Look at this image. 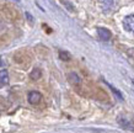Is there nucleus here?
<instances>
[{"label":"nucleus","instance_id":"f257e3e1","mask_svg":"<svg viewBox=\"0 0 134 133\" xmlns=\"http://www.w3.org/2000/svg\"><path fill=\"white\" fill-rule=\"evenodd\" d=\"M0 14L3 15L5 20L10 21V22H16V21L20 20V14L12 5L9 4L1 5L0 6Z\"/></svg>","mask_w":134,"mask_h":133},{"label":"nucleus","instance_id":"f03ea898","mask_svg":"<svg viewBox=\"0 0 134 133\" xmlns=\"http://www.w3.org/2000/svg\"><path fill=\"white\" fill-rule=\"evenodd\" d=\"M14 61L16 62L19 65H22V67H27L30 62H31V56H30V53L27 51H19L14 54Z\"/></svg>","mask_w":134,"mask_h":133},{"label":"nucleus","instance_id":"7ed1b4c3","mask_svg":"<svg viewBox=\"0 0 134 133\" xmlns=\"http://www.w3.org/2000/svg\"><path fill=\"white\" fill-rule=\"evenodd\" d=\"M43 96H42V94L40 91H31L29 94V96H27V100L31 105H38L40 102L42 101Z\"/></svg>","mask_w":134,"mask_h":133},{"label":"nucleus","instance_id":"20e7f679","mask_svg":"<svg viewBox=\"0 0 134 133\" xmlns=\"http://www.w3.org/2000/svg\"><path fill=\"white\" fill-rule=\"evenodd\" d=\"M123 25H124V28L129 32L134 33V15H129L127 16L124 20H123Z\"/></svg>","mask_w":134,"mask_h":133},{"label":"nucleus","instance_id":"39448f33","mask_svg":"<svg viewBox=\"0 0 134 133\" xmlns=\"http://www.w3.org/2000/svg\"><path fill=\"white\" fill-rule=\"evenodd\" d=\"M118 123L122 126L123 128L134 129V123L130 121V120H128L126 116H119V117H118Z\"/></svg>","mask_w":134,"mask_h":133},{"label":"nucleus","instance_id":"423d86ee","mask_svg":"<svg viewBox=\"0 0 134 133\" xmlns=\"http://www.w3.org/2000/svg\"><path fill=\"white\" fill-rule=\"evenodd\" d=\"M116 0H100V5L103 11H110L114 8Z\"/></svg>","mask_w":134,"mask_h":133},{"label":"nucleus","instance_id":"0eeeda50","mask_svg":"<svg viewBox=\"0 0 134 133\" xmlns=\"http://www.w3.org/2000/svg\"><path fill=\"white\" fill-rule=\"evenodd\" d=\"M9 84V73L6 69L0 70V89Z\"/></svg>","mask_w":134,"mask_h":133},{"label":"nucleus","instance_id":"6e6552de","mask_svg":"<svg viewBox=\"0 0 134 133\" xmlns=\"http://www.w3.org/2000/svg\"><path fill=\"white\" fill-rule=\"evenodd\" d=\"M97 33H98V36H100V38L103 41H108L111 38V32L107 30V28H102V27H98L97 28Z\"/></svg>","mask_w":134,"mask_h":133},{"label":"nucleus","instance_id":"1a4fd4ad","mask_svg":"<svg viewBox=\"0 0 134 133\" xmlns=\"http://www.w3.org/2000/svg\"><path fill=\"white\" fill-rule=\"evenodd\" d=\"M68 81H69L71 85H80L81 84V79H80L79 75L75 74V73H69V74H68Z\"/></svg>","mask_w":134,"mask_h":133},{"label":"nucleus","instance_id":"9d476101","mask_svg":"<svg viewBox=\"0 0 134 133\" xmlns=\"http://www.w3.org/2000/svg\"><path fill=\"white\" fill-rule=\"evenodd\" d=\"M41 75H42V72H41V69H38V68H36V69H33L32 72H31V79L32 80H38L40 78H41Z\"/></svg>","mask_w":134,"mask_h":133},{"label":"nucleus","instance_id":"9b49d317","mask_svg":"<svg viewBox=\"0 0 134 133\" xmlns=\"http://www.w3.org/2000/svg\"><path fill=\"white\" fill-rule=\"evenodd\" d=\"M59 57H60V59H63V61H69L70 59L69 53L64 52V51H60V52H59Z\"/></svg>","mask_w":134,"mask_h":133},{"label":"nucleus","instance_id":"f8f14e48","mask_svg":"<svg viewBox=\"0 0 134 133\" xmlns=\"http://www.w3.org/2000/svg\"><path fill=\"white\" fill-rule=\"evenodd\" d=\"M132 83H133V86H134V79H133V80H132Z\"/></svg>","mask_w":134,"mask_h":133}]
</instances>
